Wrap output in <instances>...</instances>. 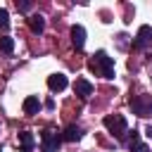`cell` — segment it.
I'll return each mask as SVG.
<instances>
[{"label":"cell","instance_id":"6da1fadb","mask_svg":"<svg viewBox=\"0 0 152 152\" xmlns=\"http://www.w3.org/2000/svg\"><path fill=\"white\" fill-rule=\"evenodd\" d=\"M88 69H90L95 76H102V78H114V57H109L104 50H97V52L90 57Z\"/></svg>","mask_w":152,"mask_h":152},{"label":"cell","instance_id":"7a4b0ae2","mask_svg":"<svg viewBox=\"0 0 152 152\" xmlns=\"http://www.w3.org/2000/svg\"><path fill=\"white\" fill-rule=\"evenodd\" d=\"M102 124H104V128H107L114 138H119V140H124V135L128 133V121H126L124 114H109V116L102 119Z\"/></svg>","mask_w":152,"mask_h":152},{"label":"cell","instance_id":"3957f363","mask_svg":"<svg viewBox=\"0 0 152 152\" xmlns=\"http://www.w3.org/2000/svg\"><path fill=\"white\" fill-rule=\"evenodd\" d=\"M128 104H131V112L135 116H142V119L152 116V95H145V93L135 95V97L128 100Z\"/></svg>","mask_w":152,"mask_h":152},{"label":"cell","instance_id":"277c9868","mask_svg":"<svg viewBox=\"0 0 152 152\" xmlns=\"http://www.w3.org/2000/svg\"><path fill=\"white\" fill-rule=\"evenodd\" d=\"M59 145H62V135L55 133L52 128H45L40 133V147H43V152H57Z\"/></svg>","mask_w":152,"mask_h":152},{"label":"cell","instance_id":"5b68a950","mask_svg":"<svg viewBox=\"0 0 152 152\" xmlns=\"http://www.w3.org/2000/svg\"><path fill=\"white\" fill-rule=\"evenodd\" d=\"M152 45V26H147V24H142L140 28H138V33H135V40H133V48L135 50H147Z\"/></svg>","mask_w":152,"mask_h":152},{"label":"cell","instance_id":"8992f818","mask_svg":"<svg viewBox=\"0 0 152 152\" xmlns=\"http://www.w3.org/2000/svg\"><path fill=\"white\" fill-rule=\"evenodd\" d=\"M69 33H71V45H74V48L81 52V50L86 48V28H83L81 24H74Z\"/></svg>","mask_w":152,"mask_h":152},{"label":"cell","instance_id":"52a82bcc","mask_svg":"<svg viewBox=\"0 0 152 152\" xmlns=\"http://www.w3.org/2000/svg\"><path fill=\"white\" fill-rule=\"evenodd\" d=\"M66 86H69V78H66L64 74H52V76H48V88H50L52 93H62Z\"/></svg>","mask_w":152,"mask_h":152},{"label":"cell","instance_id":"ba28073f","mask_svg":"<svg viewBox=\"0 0 152 152\" xmlns=\"http://www.w3.org/2000/svg\"><path fill=\"white\" fill-rule=\"evenodd\" d=\"M74 93H76L81 100H86V97L93 95V83H90L88 78H76V83H74Z\"/></svg>","mask_w":152,"mask_h":152},{"label":"cell","instance_id":"9c48e42d","mask_svg":"<svg viewBox=\"0 0 152 152\" xmlns=\"http://www.w3.org/2000/svg\"><path fill=\"white\" fill-rule=\"evenodd\" d=\"M81 138H83V128L76 126V124H69V126L64 128V133H62V140H64V142H76V140H81Z\"/></svg>","mask_w":152,"mask_h":152},{"label":"cell","instance_id":"30bf717a","mask_svg":"<svg viewBox=\"0 0 152 152\" xmlns=\"http://www.w3.org/2000/svg\"><path fill=\"white\" fill-rule=\"evenodd\" d=\"M21 109H24V114H38L40 109H43V104H40V100H38V95H28L26 100H24V104H21Z\"/></svg>","mask_w":152,"mask_h":152},{"label":"cell","instance_id":"8fae6325","mask_svg":"<svg viewBox=\"0 0 152 152\" xmlns=\"http://www.w3.org/2000/svg\"><path fill=\"white\" fill-rule=\"evenodd\" d=\"M19 142H21V150H19V152H33L36 138H33L31 131H24V133H19Z\"/></svg>","mask_w":152,"mask_h":152},{"label":"cell","instance_id":"7c38bea8","mask_svg":"<svg viewBox=\"0 0 152 152\" xmlns=\"http://www.w3.org/2000/svg\"><path fill=\"white\" fill-rule=\"evenodd\" d=\"M128 133H131V131H128ZM128 147H131V152H150V145L140 142L138 131H133V133H131V142H128Z\"/></svg>","mask_w":152,"mask_h":152},{"label":"cell","instance_id":"4fadbf2b","mask_svg":"<svg viewBox=\"0 0 152 152\" xmlns=\"http://www.w3.org/2000/svg\"><path fill=\"white\" fill-rule=\"evenodd\" d=\"M28 26H31L33 33H43L45 31V17L43 14H31L28 17Z\"/></svg>","mask_w":152,"mask_h":152},{"label":"cell","instance_id":"5bb4252c","mask_svg":"<svg viewBox=\"0 0 152 152\" xmlns=\"http://www.w3.org/2000/svg\"><path fill=\"white\" fill-rule=\"evenodd\" d=\"M12 52H14V38H12V36H2V38H0V55L7 57V55H12Z\"/></svg>","mask_w":152,"mask_h":152},{"label":"cell","instance_id":"9a60e30c","mask_svg":"<svg viewBox=\"0 0 152 152\" xmlns=\"http://www.w3.org/2000/svg\"><path fill=\"white\" fill-rule=\"evenodd\" d=\"M17 10H19V12H24V14H26V12H31V0H21V2L17 0Z\"/></svg>","mask_w":152,"mask_h":152},{"label":"cell","instance_id":"2e32d148","mask_svg":"<svg viewBox=\"0 0 152 152\" xmlns=\"http://www.w3.org/2000/svg\"><path fill=\"white\" fill-rule=\"evenodd\" d=\"M7 24H10V12H7V10H5V7H0V26H2V28H5V26H7Z\"/></svg>","mask_w":152,"mask_h":152},{"label":"cell","instance_id":"e0dca14e","mask_svg":"<svg viewBox=\"0 0 152 152\" xmlns=\"http://www.w3.org/2000/svg\"><path fill=\"white\" fill-rule=\"evenodd\" d=\"M126 38H128L126 33H119V36H116V43H119V48H121V50H126Z\"/></svg>","mask_w":152,"mask_h":152},{"label":"cell","instance_id":"ac0fdd59","mask_svg":"<svg viewBox=\"0 0 152 152\" xmlns=\"http://www.w3.org/2000/svg\"><path fill=\"white\" fill-rule=\"evenodd\" d=\"M145 133H147V138L152 140V126H147V128H145Z\"/></svg>","mask_w":152,"mask_h":152},{"label":"cell","instance_id":"d6986e66","mask_svg":"<svg viewBox=\"0 0 152 152\" xmlns=\"http://www.w3.org/2000/svg\"><path fill=\"white\" fill-rule=\"evenodd\" d=\"M150 59H152V55H150Z\"/></svg>","mask_w":152,"mask_h":152},{"label":"cell","instance_id":"ffe728a7","mask_svg":"<svg viewBox=\"0 0 152 152\" xmlns=\"http://www.w3.org/2000/svg\"><path fill=\"white\" fill-rule=\"evenodd\" d=\"M0 152H2V150H0Z\"/></svg>","mask_w":152,"mask_h":152}]
</instances>
